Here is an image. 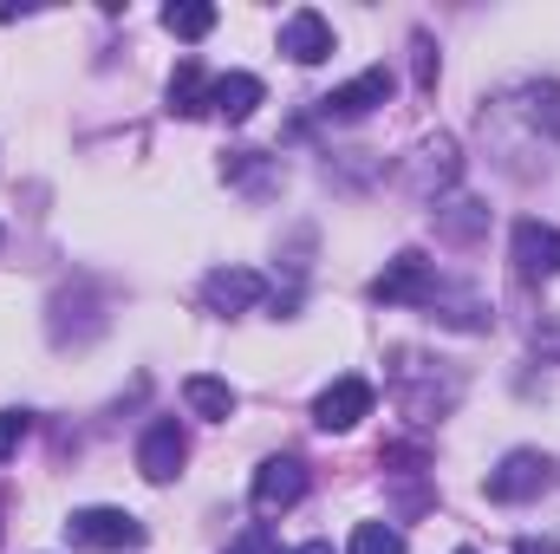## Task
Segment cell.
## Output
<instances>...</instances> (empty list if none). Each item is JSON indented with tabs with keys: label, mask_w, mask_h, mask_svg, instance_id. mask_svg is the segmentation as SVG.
<instances>
[{
	"label": "cell",
	"mask_w": 560,
	"mask_h": 554,
	"mask_svg": "<svg viewBox=\"0 0 560 554\" xmlns=\"http://www.w3.org/2000/svg\"><path fill=\"white\" fill-rule=\"evenodd\" d=\"M436 293H443V275L423 262L418 249H405L385 275L372 280V300H385V307H436Z\"/></svg>",
	"instance_id": "1"
},
{
	"label": "cell",
	"mask_w": 560,
	"mask_h": 554,
	"mask_svg": "<svg viewBox=\"0 0 560 554\" xmlns=\"http://www.w3.org/2000/svg\"><path fill=\"white\" fill-rule=\"evenodd\" d=\"M66 542L72 549H143V522L138 516H125V509H72L66 516Z\"/></svg>",
	"instance_id": "2"
},
{
	"label": "cell",
	"mask_w": 560,
	"mask_h": 554,
	"mask_svg": "<svg viewBox=\"0 0 560 554\" xmlns=\"http://www.w3.org/2000/svg\"><path fill=\"white\" fill-rule=\"evenodd\" d=\"M548 476H555V463H548L541 450H509V457L489 470V503H535V496L548 489Z\"/></svg>",
	"instance_id": "3"
},
{
	"label": "cell",
	"mask_w": 560,
	"mask_h": 554,
	"mask_svg": "<svg viewBox=\"0 0 560 554\" xmlns=\"http://www.w3.org/2000/svg\"><path fill=\"white\" fill-rule=\"evenodd\" d=\"M300 496H306V463H300V457H268V463L255 470V489H248L255 516H287Z\"/></svg>",
	"instance_id": "4"
},
{
	"label": "cell",
	"mask_w": 560,
	"mask_h": 554,
	"mask_svg": "<svg viewBox=\"0 0 560 554\" xmlns=\"http://www.w3.org/2000/svg\"><path fill=\"white\" fill-rule=\"evenodd\" d=\"M183 463H189V437H183V424H176V417H156V424L138 437L143 483H170V476H183Z\"/></svg>",
	"instance_id": "5"
},
{
	"label": "cell",
	"mask_w": 560,
	"mask_h": 554,
	"mask_svg": "<svg viewBox=\"0 0 560 554\" xmlns=\"http://www.w3.org/2000/svg\"><path fill=\"white\" fill-rule=\"evenodd\" d=\"M372 405H378V392H372V379H332L319 399H313V424L319 430H352L359 417H372Z\"/></svg>",
	"instance_id": "6"
},
{
	"label": "cell",
	"mask_w": 560,
	"mask_h": 554,
	"mask_svg": "<svg viewBox=\"0 0 560 554\" xmlns=\"http://www.w3.org/2000/svg\"><path fill=\"white\" fill-rule=\"evenodd\" d=\"M385 99H392V72H385V66H372V72H359V79L332 85V92L319 99V112H326V118H339V125H352V118L378 112Z\"/></svg>",
	"instance_id": "7"
},
{
	"label": "cell",
	"mask_w": 560,
	"mask_h": 554,
	"mask_svg": "<svg viewBox=\"0 0 560 554\" xmlns=\"http://www.w3.org/2000/svg\"><path fill=\"white\" fill-rule=\"evenodd\" d=\"M268 300V280L255 275V268H215V275L202 280V307L209 313H248V307H261Z\"/></svg>",
	"instance_id": "8"
},
{
	"label": "cell",
	"mask_w": 560,
	"mask_h": 554,
	"mask_svg": "<svg viewBox=\"0 0 560 554\" xmlns=\"http://www.w3.org/2000/svg\"><path fill=\"white\" fill-rule=\"evenodd\" d=\"M509 249H515V268L528 280H555L560 275V229H548V222H515V235H509Z\"/></svg>",
	"instance_id": "9"
},
{
	"label": "cell",
	"mask_w": 560,
	"mask_h": 554,
	"mask_svg": "<svg viewBox=\"0 0 560 554\" xmlns=\"http://www.w3.org/2000/svg\"><path fill=\"white\" fill-rule=\"evenodd\" d=\"M280 53L300 59V66H319V59L332 53V26H326V13H313V7L287 13V20H280Z\"/></svg>",
	"instance_id": "10"
},
{
	"label": "cell",
	"mask_w": 560,
	"mask_h": 554,
	"mask_svg": "<svg viewBox=\"0 0 560 554\" xmlns=\"http://www.w3.org/2000/svg\"><path fill=\"white\" fill-rule=\"evenodd\" d=\"M268 92H261V79L255 72H222V79H209V112L215 118H229V125H242V118H255V105H261Z\"/></svg>",
	"instance_id": "11"
},
{
	"label": "cell",
	"mask_w": 560,
	"mask_h": 554,
	"mask_svg": "<svg viewBox=\"0 0 560 554\" xmlns=\"http://www.w3.org/2000/svg\"><path fill=\"white\" fill-rule=\"evenodd\" d=\"M456 183V138H423L418 143V163H411V189L418 196H436V189H450Z\"/></svg>",
	"instance_id": "12"
},
{
	"label": "cell",
	"mask_w": 560,
	"mask_h": 554,
	"mask_svg": "<svg viewBox=\"0 0 560 554\" xmlns=\"http://www.w3.org/2000/svg\"><path fill=\"white\" fill-rule=\"evenodd\" d=\"M183 405H189L196 417H209V424H229L242 399H235L229 379H215V372H189V379H183Z\"/></svg>",
	"instance_id": "13"
},
{
	"label": "cell",
	"mask_w": 560,
	"mask_h": 554,
	"mask_svg": "<svg viewBox=\"0 0 560 554\" xmlns=\"http://www.w3.org/2000/svg\"><path fill=\"white\" fill-rule=\"evenodd\" d=\"M170 112H176V118H202V112H209V72H202L196 59H183V66L170 72Z\"/></svg>",
	"instance_id": "14"
},
{
	"label": "cell",
	"mask_w": 560,
	"mask_h": 554,
	"mask_svg": "<svg viewBox=\"0 0 560 554\" xmlns=\"http://www.w3.org/2000/svg\"><path fill=\"white\" fill-rule=\"evenodd\" d=\"M163 26H170L176 39H202V33L215 26V7H209V0H170V7H163Z\"/></svg>",
	"instance_id": "15"
},
{
	"label": "cell",
	"mask_w": 560,
	"mask_h": 554,
	"mask_svg": "<svg viewBox=\"0 0 560 554\" xmlns=\"http://www.w3.org/2000/svg\"><path fill=\"white\" fill-rule=\"evenodd\" d=\"M482 222H489V209H476L469 196H456V203H443V209H436V229H443L450 242H476V235H482Z\"/></svg>",
	"instance_id": "16"
},
{
	"label": "cell",
	"mask_w": 560,
	"mask_h": 554,
	"mask_svg": "<svg viewBox=\"0 0 560 554\" xmlns=\"http://www.w3.org/2000/svg\"><path fill=\"white\" fill-rule=\"evenodd\" d=\"M346 554H411V549H405V535H398L392 522H359Z\"/></svg>",
	"instance_id": "17"
},
{
	"label": "cell",
	"mask_w": 560,
	"mask_h": 554,
	"mask_svg": "<svg viewBox=\"0 0 560 554\" xmlns=\"http://www.w3.org/2000/svg\"><path fill=\"white\" fill-rule=\"evenodd\" d=\"M26 430H33V417H26V412H0V463L20 450V437H26Z\"/></svg>",
	"instance_id": "18"
},
{
	"label": "cell",
	"mask_w": 560,
	"mask_h": 554,
	"mask_svg": "<svg viewBox=\"0 0 560 554\" xmlns=\"http://www.w3.org/2000/svg\"><path fill=\"white\" fill-rule=\"evenodd\" d=\"M229 554H280V542L268 535V529H248L242 542H229Z\"/></svg>",
	"instance_id": "19"
},
{
	"label": "cell",
	"mask_w": 560,
	"mask_h": 554,
	"mask_svg": "<svg viewBox=\"0 0 560 554\" xmlns=\"http://www.w3.org/2000/svg\"><path fill=\"white\" fill-rule=\"evenodd\" d=\"M418 85L423 92L436 85V59H430V39H423V33H418Z\"/></svg>",
	"instance_id": "20"
},
{
	"label": "cell",
	"mask_w": 560,
	"mask_h": 554,
	"mask_svg": "<svg viewBox=\"0 0 560 554\" xmlns=\"http://www.w3.org/2000/svg\"><path fill=\"white\" fill-rule=\"evenodd\" d=\"M515 554H560V542H548V535H522Z\"/></svg>",
	"instance_id": "21"
},
{
	"label": "cell",
	"mask_w": 560,
	"mask_h": 554,
	"mask_svg": "<svg viewBox=\"0 0 560 554\" xmlns=\"http://www.w3.org/2000/svg\"><path fill=\"white\" fill-rule=\"evenodd\" d=\"M293 554H332V542H300Z\"/></svg>",
	"instance_id": "22"
},
{
	"label": "cell",
	"mask_w": 560,
	"mask_h": 554,
	"mask_svg": "<svg viewBox=\"0 0 560 554\" xmlns=\"http://www.w3.org/2000/svg\"><path fill=\"white\" fill-rule=\"evenodd\" d=\"M456 554H476V549H456Z\"/></svg>",
	"instance_id": "23"
}]
</instances>
